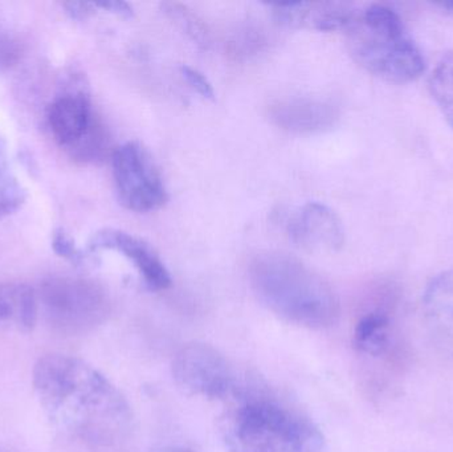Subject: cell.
Listing matches in <instances>:
<instances>
[{
  "instance_id": "obj_6",
  "label": "cell",
  "mask_w": 453,
  "mask_h": 452,
  "mask_svg": "<svg viewBox=\"0 0 453 452\" xmlns=\"http://www.w3.org/2000/svg\"><path fill=\"white\" fill-rule=\"evenodd\" d=\"M37 297L48 326L64 336L90 333L111 312L105 289L87 279L53 276L42 281Z\"/></svg>"
},
{
  "instance_id": "obj_2",
  "label": "cell",
  "mask_w": 453,
  "mask_h": 452,
  "mask_svg": "<svg viewBox=\"0 0 453 452\" xmlns=\"http://www.w3.org/2000/svg\"><path fill=\"white\" fill-rule=\"evenodd\" d=\"M250 280L268 310L296 326L330 328L340 318V302L330 284L289 255H257L250 265Z\"/></svg>"
},
{
  "instance_id": "obj_15",
  "label": "cell",
  "mask_w": 453,
  "mask_h": 452,
  "mask_svg": "<svg viewBox=\"0 0 453 452\" xmlns=\"http://www.w3.org/2000/svg\"><path fill=\"white\" fill-rule=\"evenodd\" d=\"M388 318L383 313H367L357 324L354 344L366 355H382L388 348Z\"/></svg>"
},
{
  "instance_id": "obj_7",
  "label": "cell",
  "mask_w": 453,
  "mask_h": 452,
  "mask_svg": "<svg viewBox=\"0 0 453 452\" xmlns=\"http://www.w3.org/2000/svg\"><path fill=\"white\" fill-rule=\"evenodd\" d=\"M114 186L119 203L134 212H150L167 202L164 178L153 157L137 141H129L111 154Z\"/></svg>"
},
{
  "instance_id": "obj_5",
  "label": "cell",
  "mask_w": 453,
  "mask_h": 452,
  "mask_svg": "<svg viewBox=\"0 0 453 452\" xmlns=\"http://www.w3.org/2000/svg\"><path fill=\"white\" fill-rule=\"evenodd\" d=\"M68 85L48 105L45 119L50 137L77 164H101L111 150L108 129L93 106L84 79L74 74Z\"/></svg>"
},
{
  "instance_id": "obj_4",
  "label": "cell",
  "mask_w": 453,
  "mask_h": 452,
  "mask_svg": "<svg viewBox=\"0 0 453 452\" xmlns=\"http://www.w3.org/2000/svg\"><path fill=\"white\" fill-rule=\"evenodd\" d=\"M346 29L354 60L374 76L406 84L419 79L426 71L422 50L393 8L369 5L359 11Z\"/></svg>"
},
{
  "instance_id": "obj_22",
  "label": "cell",
  "mask_w": 453,
  "mask_h": 452,
  "mask_svg": "<svg viewBox=\"0 0 453 452\" xmlns=\"http://www.w3.org/2000/svg\"><path fill=\"white\" fill-rule=\"evenodd\" d=\"M64 8H65V12L72 19H76V20H85V19L90 18L97 11L93 3H64Z\"/></svg>"
},
{
  "instance_id": "obj_12",
  "label": "cell",
  "mask_w": 453,
  "mask_h": 452,
  "mask_svg": "<svg viewBox=\"0 0 453 452\" xmlns=\"http://www.w3.org/2000/svg\"><path fill=\"white\" fill-rule=\"evenodd\" d=\"M423 308L434 339L453 358V270L439 273L427 284Z\"/></svg>"
},
{
  "instance_id": "obj_10",
  "label": "cell",
  "mask_w": 453,
  "mask_h": 452,
  "mask_svg": "<svg viewBox=\"0 0 453 452\" xmlns=\"http://www.w3.org/2000/svg\"><path fill=\"white\" fill-rule=\"evenodd\" d=\"M293 243L311 252H335L345 243V230L338 215L319 202H309L288 225Z\"/></svg>"
},
{
  "instance_id": "obj_23",
  "label": "cell",
  "mask_w": 453,
  "mask_h": 452,
  "mask_svg": "<svg viewBox=\"0 0 453 452\" xmlns=\"http://www.w3.org/2000/svg\"><path fill=\"white\" fill-rule=\"evenodd\" d=\"M96 10H104L106 12L114 13V15L121 16V18H132L133 7L125 2H101L93 3Z\"/></svg>"
},
{
  "instance_id": "obj_1",
  "label": "cell",
  "mask_w": 453,
  "mask_h": 452,
  "mask_svg": "<svg viewBox=\"0 0 453 452\" xmlns=\"http://www.w3.org/2000/svg\"><path fill=\"white\" fill-rule=\"evenodd\" d=\"M34 387L50 421L74 440L109 448L122 442L132 430V409L124 395L79 358H40L34 369Z\"/></svg>"
},
{
  "instance_id": "obj_25",
  "label": "cell",
  "mask_w": 453,
  "mask_h": 452,
  "mask_svg": "<svg viewBox=\"0 0 453 452\" xmlns=\"http://www.w3.org/2000/svg\"><path fill=\"white\" fill-rule=\"evenodd\" d=\"M153 452H193L191 450H188V448H162L159 450H156Z\"/></svg>"
},
{
  "instance_id": "obj_11",
  "label": "cell",
  "mask_w": 453,
  "mask_h": 452,
  "mask_svg": "<svg viewBox=\"0 0 453 452\" xmlns=\"http://www.w3.org/2000/svg\"><path fill=\"white\" fill-rule=\"evenodd\" d=\"M271 114L280 127L298 134L324 132L338 119L334 105L314 98L280 101L272 108Z\"/></svg>"
},
{
  "instance_id": "obj_20",
  "label": "cell",
  "mask_w": 453,
  "mask_h": 452,
  "mask_svg": "<svg viewBox=\"0 0 453 452\" xmlns=\"http://www.w3.org/2000/svg\"><path fill=\"white\" fill-rule=\"evenodd\" d=\"M21 57V45L13 34L0 28V73L10 71Z\"/></svg>"
},
{
  "instance_id": "obj_14",
  "label": "cell",
  "mask_w": 453,
  "mask_h": 452,
  "mask_svg": "<svg viewBox=\"0 0 453 452\" xmlns=\"http://www.w3.org/2000/svg\"><path fill=\"white\" fill-rule=\"evenodd\" d=\"M27 199L28 191L16 175L7 141L0 134V219L16 214Z\"/></svg>"
},
{
  "instance_id": "obj_17",
  "label": "cell",
  "mask_w": 453,
  "mask_h": 452,
  "mask_svg": "<svg viewBox=\"0 0 453 452\" xmlns=\"http://www.w3.org/2000/svg\"><path fill=\"white\" fill-rule=\"evenodd\" d=\"M428 87L444 119L453 127V53L439 61L431 73Z\"/></svg>"
},
{
  "instance_id": "obj_9",
  "label": "cell",
  "mask_w": 453,
  "mask_h": 452,
  "mask_svg": "<svg viewBox=\"0 0 453 452\" xmlns=\"http://www.w3.org/2000/svg\"><path fill=\"white\" fill-rule=\"evenodd\" d=\"M88 249L119 252L134 264L150 291H164L172 286V275L161 257L137 236L116 228H104L92 236Z\"/></svg>"
},
{
  "instance_id": "obj_13",
  "label": "cell",
  "mask_w": 453,
  "mask_h": 452,
  "mask_svg": "<svg viewBox=\"0 0 453 452\" xmlns=\"http://www.w3.org/2000/svg\"><path fill=\"white\" fill-rule=\"evenodd\" d=\"M39 297L32 287L0 284V326L31 332L39 318Z\"/></svg>"
},
{
  "instance_id": "obj_16",
  "label": "cell",
  "mask_w": 453,
  "mask_h": 452,
  "mask_svg": "<svg viewBox=\"0 0 453 452\" xmlns=\"http://www.w3.org/2000/svg\"><path fill=\"white\" fill-rule=\"evenodd\" d=\"M358 12L353 4L349 3H311L306 26L324 32L348 28Z\"/></svg>"
},
{
  "instance_id": "obj_19",
  "label": "cell",
  "mask_w": 453,
  "mask_h": 452,
  "mask_svg": "<svg viewBox=\"0 0 453 452\" xmlns=\"http://www.w3.org/2000/svg\"><path fill=\"white\" fill-rule=\"evenodd\" d=\"M50 244H52L53 252L58 257H63V259L68 260L73 264H85L88 257H89L87 252L82 251L81 249L76 246L72 236L66 234L63 228L53 231Z\"/></svg>"
},
{
  "instance_id": "obj_3",
  "label": "cell",
  "mask_w": 453,
  "mask_h": 452,
  "mask_svg": "<svg viewBox=\"0 0 453 452\" xmlns=\"http://www.w3.org/2000/svg\"><path fill=\"white\" fill-rule=\"evenodd\" d=\"M222 424L229 452H325L316 424L288 403L263 392H240Z\"/></svg>"
},
{
  "instance_id": "obj_21",
  "label": "cell",
  "mask_w": 453,
  "mask_h": 452,
  "mask_svg": "<svg viewBox=\"0 0 453 452\" xmlns=\"http://www.w3.org/2000/svg\"><path fill=\"white\" fill-rule=\"evenodd\" d=\"M180 73H182L183 79L188 81V84L202 97L207 98V100H214L215 90L211 82L198 69L193 68V66L182 65L180 66Z\"/></svg>"
},
{
  "instance_id": "obj_24",
  "label": "cell",
  "mask_w": 453,
  "mask_h": 452,
  "mask_svg": "<svg viewBox=\"0 0 453 452\" xmlns=\"http://www.w3.org/2000/svg\"><path fill=\"white\" fill-rule=\"evenodd\" d=\"M438 7L441 8L443 12H446L447 15L453 16V0L452 2H444L438 4Z\"/></svg>"
},
{
  "instance_id": "obj_8",
  "label": "cell",
  "mask_w": 453,
  "mask_h": 452,
  "mask_svg": "<svg viewBox=\"0 0 453 452\" xmlns=\"http://www.w3.org/2000/svg\"><path fill=\"white\" fill-rule=\"evenodd\" d=\"M173 376L186 393L207 400H226L237 392L234 366L204 342L183 345L173 360Z\"/></svg>"
},
{
  "instance_id": "obj_18",
  "label": "cell",
  "mask_w": 453,
  "mask_h": 452,
  "mask_svg": "<svg viewBox=\"0 0 453 452\" xmlns=\"http://www.w3.org/2000/svg\"><path fill=\"white\" fill-rule=\"evenodd\" d=\"M309 5H311V3L285 2L272 3V4H269V7L272 8L273 18L276 19L281 26L297 28V27L306 26Z\"/></svg>"
}]
</instances>
